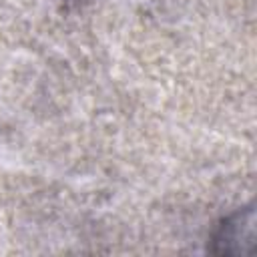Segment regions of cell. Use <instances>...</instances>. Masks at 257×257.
Here are the masks:
<instances>
[{
  "instance_id": "obj_1",
  "label": "cell",
  "mask_w": 257,
  "mask_h": 257,
  "mask_svg": "<svg viewBox=\"0 0 257 257\" xmlns=\"http://www.w3.org/2000/svg\"><path fill=\"white\" fill-rule=\"evenodd\" d=\"M213 243L217 245L215 249L217 253H225V255L249 253L253 249V209H245L223 221V225L215 233Z\"/></svg>"
}]
</instances>
